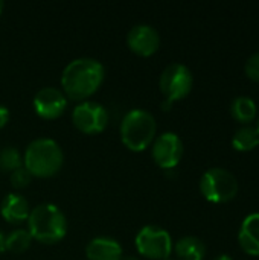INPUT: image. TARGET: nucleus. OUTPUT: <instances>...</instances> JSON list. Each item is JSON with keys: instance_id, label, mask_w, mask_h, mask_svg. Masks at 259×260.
<instances>
[{"instance_id": "f257e3e1", "label": "nucleus", "mask_w": 259, "mask_h": 260, "mask_svg": "<svg viewBox=\"0 0 259 260\" xmlns=\"http://www.w3.org/2000/svg\"><path fill=\"white\" fill-rule=\"evenodd\" d=\"M105 76L104 66L90 56L72 59L61 73L63 93L78 102L87 101L101 87Z\"/></svg>"}, {"instance_id": "f03ea898", "label": "nucleus", "mask_w": 259, "mask_h": 260, "mask_svg": "<svg viewBox=\"0 0 259 260\" xmlns=\"http://www.w3.org/2000/svg\"><path fill=\"white\" fill-rule=\"evenodd\" d=\"M27 232L32 239L44 245L58 244L67 233V219L64 213L50 203L35 206L27 218Z\"/></svg>"}, {"instance_id": "7ed1b4c3", "label": "nucleus", "mask_w": 259, "mask_h": 260, "mask_svg": "<svg viewBox=\"0 0 259 260\" xmlns=\"http://www.w3.org/2000/svg\"><path fill=\"white\" fill-rule=\"evenodd\" d=\"M64 163L61 146L49 137L32 140L23 155V166L32 177L47 178L55 175Z\"/></svg>"}, {"instance_id": "20e7f679", "label": "nucleus", "mask_w": 259, "mask_h": 260, "mask_svg": "<svg viewBox=\"0 0 259 260\" xmlns=\"http://www.w3.org/2000/svg\"><path fill=\"white\" fill-rule=\"evenodd\" d=\"M119 131L122 143L128 149L140 152L154 142L157 123L150 111L143 108H133L124 116Z\"/></svg>"}, {"instance_id": "39448f33", "label": "nucleus", "mask_w": 259, "mask_h": 260, "mask_svg": "<svg viewBox=\"0 0 259 260\" xmlns=\"http://www.w3.org/2000/svg\"><path fill=\"white\" fill-rule=\"evenodd\" d=\"M240 190V184L235 175L224 168L208 169L200 180L202 195L215 204L232 201Z\"/></svg>"}, {"instance_id": "423d86ee", "label": "nucleus", "mask_w": 259, "mask_h": 260, "mask_svg": "<svg viewBox=\"0 0 259 260\" xmlns=\"http://www.w3.org/2000/svg\"><path fill=\"white\" fill-rule=\"evenodd\" d=\"M194 85V76L189 67L180 62H172L166 66L160 75L159 79V87L160 91L163 93L165 99L169 102L180 101L186 98Z\"/></svg>"}, {"instance_id": "0eeeda50", "label": "nucleus", "mask_w": 259, "mask_h": 260, "mask_svg": "<svg viewBox=\"0 0 259 260\" xmlns=\"http://www.w3.org/2000/svg\"><path fill=\"white\" fill-rule=\"evenodd\" d=\"M136 248L140 256L153 260H163L171 256L172 239L159 225H145L136 236Z\"/></svg>"}, {"instance_id": "6e6552de", "label": "nucleus", "mask_w": 259, "mask_h": 260, "mask_svg": "<svg viewBox=\"0 0 259 260\" xmlns=\"http://www.w3.org/2000/svg\"><path fill=\"white\" fill-rule=\"evenodd\" d=\"M72 120L76 129L92 136L102 133L108 126L110 114L102 104L95 101H84L73 108Z\"/></svg>"}, {"instance_id": "1a4fd4ad", "label": "nucleus", "mask_w": 259, "mask_h": 260, "mask_svg": "<svg viewBox=\"0 0 259 260\" xmlns=\"http://www.w3.org/2000/svg\"><path fill=\"white\" fill-rule=\"evenodd\" d=\"M151 155L157 166L171 171L180 163L183 157V142L176 133L166 131L154 139Z\"/></svg>"}, {"instance_id": "9d476101", "label": "nucleus", "mask_w": 259, "mask_h": 260, "mask_svg": "<svg viewBox=\"0 0 259 260\" xmlns=\"http://www.w3.org/2000/svg\"><path fill=\"white\" fill-rule=\"evenodd\" d=\"M67 107V96L56 87H43L34 96L35 113L46 120L58 119Z\"/></svg>"}, {"instance_id": "9b49d317", "label": "nucleus", "mask_w": 259, "mask_h": 260, "mask_svg": "<svg viewBox=\"0 0 259 260\" xmlns=\"http://www.w3.org/2000/svg\"><path fill=\"white\" fill-rule=\"evenodd\" d=\"M127 44L131 52L140 56H150L160 47V34L151 24H136L127 34Z\"/></svg>"}, {"instance_id": "f8f14e48", "label": "nucleus", "mask_w": 259, "mask_h": 260, "mask_svg": "<svg viewBox=\"0 0 259 260\" xmlns=\"http://www.w3.org/2000/svg\"><path fill=\"white\" fill-rule=\"evenodd\" d=\"M85 256L89 260H121L122 247L113 238L99 236L87 244Z\"/></svg>"}, {"instance_id": "ddd939ff", "label": "nucleus", "mask_w": 259, "mask_h": 260, "mask_svg": "<svg viewBox=\"0 0 259 260\" xmlns=\"http://www.w3.org/2000/svg\"><path fill=\"white\" fill-rule=\"evenodd\" d=\"M0 213L9 224H21L29 218V203L20 193H8L2 201Z\"/></svg>"}, {"instance_id": "4468645a", "label": "nucleus", "mask_w": 259, "mask_h": 260, "mask_svg": "<svg viewBox=\"0 0 259 260\" xmlns=\"http://www.w3.org/2000/svg\"><path fill=\"white\" fill-rule=\"evenodd\" d=\"M238 241L246 254L259 256V212L244 218L238 233Z\"/></svg>"}, {"instance_id": "2eb2a0df", "label": "nucleus", "mask_w": 259, "mask_h": 260, "mask_svg": "<svg viewBox=\"0 0 259 260\" xmlns=\"http://www.w3.org/2000/svg\"><path fill=\"white\" fill-rule=\"evenodd\" d=\"M174 253L179 260H203L206 245L197 236H183L174 244Z\"/></svg>"}, {"instance_id": "dca6fc26", "label": "nucleus", "mask_w": 259, "mask_h": 260, "mask_svg": "<svg viewBox=\"0 0 259 260\" xmlns=\"http://www.w3.org/2000/svg\"><path fill=\"white\" fill-rule=\"evenodd\" d=\"M256 113H258L256 104L249 96H238L231 104V114H232V117L237 122L243 123V125H250V122L255 120Z\"/></svg>"}, {"instance_id": "f3484780", "label": "nucleus", "mask_w": 259, "mask_h": 260, "mask_svg": "<svg viewBox=\"0 0 259 260\" xmlns=\"http://www.w3.org/2000/svg\"><path fill=\"white\" fill-rule=\"evenodd\" d=\"M259 145V131L253 125L240 126L232 136V146L240 152H249Z\"/></svg>"}, {"instance_id": "a211bd4d", "label": "nucleus", "mask_w": 259, "mask_h": 260, "mask_svg": "<svg viewBox=\"0 0 259 260\" xmlns=\"http://www.w3.org/2000/svg\"><path fill=\"white\" fill-rule=\"evenodd\" d=\"M32 236L27 230L24 229H15L12 232H9L6 236H5V248L9 251V253H14V254H21L24 253L31 244H32Z\"/></svg>"}, {"instance_id": "6ab92c4d", "label": "nucleus", "mask_w": 259, "mask_h": 260, "mask_svg": "<svg viewBox=\"0 0 259 260\" xmlns=\"http://www.w3.org/2000/svg\"><path fill=\"white\" fill-rule=\"evenodd\" d=\"M23 166V157L18 149L14 146H5L0 149V171L2 172H14L15 169Z\"/></svg>"}, {"instance_id": "aec40b11", "label": "nucleus", "mask_w": 259, "mask_h": 260, "mask_svg": "<svg viewBox=\"0 0 259 260\" xmlns=\"http://www.w3.org/2000/svg\"><path fill=\"white\" fill-rule=\"evenodd\" d=\"M9 181H11L14 189H24L31 184L32 175L29 174V171L24 166H21V168H18L9 174Z\"/></svg>"}, {"instance_id": "412c9836", "label": "nucleus", "mask_w": 259, "mask_h": 260, "mask_svg": "<svg viewBox=\"0 0 259 260\" xmlns=\"http://www.w3.org/2000/svg\"><path fill=\"white\" fill-rule=\"evenodd\" d=\"M244 70L249 79L259 82V52H255L252 56H249V59L246 61Z\"/></svg>"}, {"instance_id": "4be33fe9", "label": "nucleus", "mask_w": 259, "mask_h": 260, "mask_svg": "<svg viewBox=\"0 0 259 260\" xmlns=\"http://www.w3.org/2000/svg\"><path fill=\"white\" fill-rule=\"evenodd\" d=\"M9 117H11L9 110H8L5 105L0 104V128H3V126L9 122Z\"/></svg>"}, {"instance_id": "5701e85b", "label": "nucleus", "mask_w": 259, "mask_h": 260, "mask_svg": "<svg viewBox=\"0 0 259 260\" xmlns=\"http://www.w3.org/2000/svg\"><path fill=\"white\" fill-rule=\"evenodd\" d=\"M162 108H163L165 111H169V110L172 108V102H169V101L163 99V102H162Z\"/></svg>"}, {"instance_id": "b1692460", "label": "nucleus", "mask_w": 259, "mask_h": 260, "mask_svg": "<svg viewBox=\"0 0 259 260\" xmlns=\"http://www.w3.org/2000/svg\"><path fill=\"white\" fill-rule=\"evenodd\" d=\"M6 248H5V235L0 232V253H3Z\"/></svg>"}, {"instance_id": "393cba45", "label": "nucleus", "mask_w": 259, "mask_h": 260, "mask_svg": "<svg viewBox=\"0 0 259 260\" xmlns=\"http://www.w3.org/2000/svg\"><path fill=\"white\" fill-rule=\"evenodd\" d=\"M214 260H234V259H232V257H231L229 254H220L218 257H215Z\"/></svg>"}, {"instance_id": "a878e982", "label": "nucleus", "mask_w": 259, "mask_h": 260, "mask_svg": "<svg viewBox=\"0 0 259 260\" xmlns=\"http://www.w3.org/2000/svg\"><path fill=\"white\" fill-rule=\"evenodd\" d=\"M121 260H140L139 257H136V256H122V259Z\"/></svg>"}, {"instance_id": "bb28decb", "label": "nucleus", "mask_w": 259, "mask_h": 260, "mask_svg": "<svg viewBox=\"0 0 259 260\" xmlns=\"http://www.w3.org/2000/svg\"><path fill=\"white\" fill-rule=\"evenodd\" d=\"M3 8H5V3L0 0V14H2V11H3Z\"/></svg>"}, {"instance_id": "cd10ccee", "label": "nucleus", "mask_w": 259, "mask_h": 260, "mask_svg": "<svg viewBox=\"0 0 259 260\" xmlns=\"http://www.w3.org/2000/svg\"><path fill=\"white\" fill-rule=\"evenodd\" d=\"M163 260H176V259H172V257H166V259H163Z\"/></svg>"}, {"instance_id": "c85d7f7f", "label": "nucleus", "mask_w": 259, "mask_h": 260, "mask_svg": "<svg viewBox=\"0 0 259 260\" xmlns=\"http://www.w3.org/2000/svg\"><path fill=\"white\" fill-rule=\"evenodd\" d=\"M256 128H258V131H259V119H258V123H256Z\"/></svg>"}]
</instances>
